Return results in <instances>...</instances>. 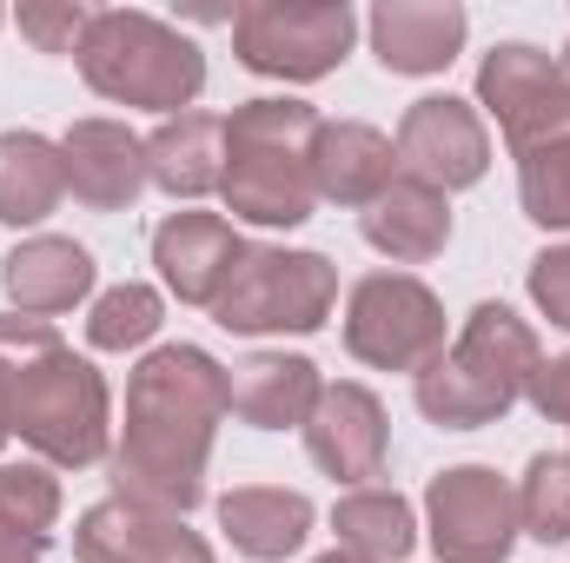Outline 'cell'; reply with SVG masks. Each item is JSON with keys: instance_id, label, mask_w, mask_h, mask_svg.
<instances>
[{"instance_id": "5bb4252c", "label": "cell", "mask_w": 570, "mask_h": 563, "mask_svg": "<svg viewBox=\"0 0 570 563\" xmlns=\"http://www.w3.org/2000/svg\"><path fill=\"white\" fill-rule=\"evenodd\" d=\"M239 259H246V239L219 213H173L153 233V266H159V279L179 305H219Z\"/></svg>"}, {"instance_id": "d4e9b609", "label": "cell", "mask_w": 570, "mask_h": 563, "mask_svg": "<svg viewBox=\"0 0 570 563\" xmlns=\"http://www.w3.org/2000/svg\"><path fill=\"white\" fill-rule=\"evenodd\" d=\"M53 524H60V477H53V464H0V531L47 551Z\"/></svg>"}, {"instance_id": "44dd1931", "label": "cell", "mask_w": 570, "mask_h": 563, "mask_svg": "<svg viewBox=\"0 0 570 563\" xmlns=\"http://www.w3.org/2000/svg\"><path fill=\"white\" fill-rule=\"evenodd\" d=\"M358 226H365V239H372L385 259L425 266V259H438V253L451 246V199L431 192V186H419V179H392V186L358 213Z\"/></svg>"}, {"instance_id": "6da1fadb", "label": "cell", "mask_w": 570, "mask_h": 563, "mask_svg": "<svg viewBox=\"0 0 570 563\" xmlns=\"http://www.w3.org/2000/svg\"><path fill=\"white\" fill-rule=\"evenodd\" d=\"M233 412V378L199 345H159L127 378V431L114 444V497L186 517L206 497V457Z\"/></svg>"}, {"instance_id": "f1b7e54d", "label": "cell", "mask_w": 570, "mask_h": 563, "mask_svg": "<svg viewBox=\"0 0 570 563\" xmlns=\"http://www.w3.org/2000/svg\"><path fill=\"white\" fill-rule=\"evenodd\" d=\"M87 27H94V7L87 0H27L20 7V33L40 53H80Z\"/></svg>"}, {"instance_id": "4fadbf2b", "label": "cell", "mask_w": 570, "mask_h": 563, "mask_svg": "<svg viewBox=\"0 0 570 563\" xmlns=\"http://www.w3.org/2000/svg\"><path fill=\"white\" fill-rule=\"evenodd\" d=\"M73 557L80 563H213V544L199 531H186V517L107 497V504H94L80 517Z\"/></svg>"}, {"instance_id": "484cf974", "label": "cell", "mask_w": 570, "mask_h": 563, "mask_svg": "<svg viewBox=\"0 0 570 563\" xmlns=\"http://www.w3.org/2000/svg\"><path fill=\"white\" fill-rule=\"evenodd\" d=\"M518 531L538 544H570V451H538L518 484Z\"/></svg>"}, {"instance_id": "277c9868", "label": "cell", "mask_w": 570, "mask_h": 563, "mask_svg": "<svg viewBox=\"0 0 570 563\" xmlns=\"http://www.w3.org/2000/svg\"><path fill=\"white\" fill-rule=\"evenodd\" d=\"M544 352H538V332L511 312V305H478L464 318V332L451 338V352H438L425 372H419V412L438 431H478V424H498L538 378Z\"/></svg>"}, {"instance_id": "2e32d148", "label": "cell", "mask_w": 570, "mask_h": 563, "mask_svg": "<svg viewBox=\"0 0 570 563\" xmlns=\"http://www.w3.org/2000/svg\"><path fill=\"white\" fill-rule=\"evenodd\" d=\"M365 27H372V53L385 73L425 80V73H444L458 60L471 20L458 0H379Z\"/></svg>"}, {"instance_id": "4316f807", "label": "cell", "mask_w": 570, "mask_h": 563, "mask_svg": "<svg viewBox=\"0 0 570 563\" xmlns=\"http://www.w3.org/2000/svg\"><path fill=\"white\" fill-rule=\"evenodd\" d=\"M159 318H166L159 292L140 285V279H127V285H114V292L94 298V312H87V345H94V352H140L146 338L159 332Z\"/></svg>"}, {"instance_id": "f546056e", "label": "cell", "mask_w": 570, "mask_h": 563, "mask_svg": "<svg viewBox=\"0 0 570 563\" xmlns=\"http://www.w3.org/2000/svg\"><path fill=\"white\" fill-rule=\"evenodd\" d=\"M531 298H538V312L551 318V325H564L570 332V246H551V253H538L531 259Z\"/></svg>"}, {"instance_id": "4dcf8cb0", "label": "cell", "mask_w": 570, "mask_h": 563, "mask_svg": "<svg viewBox=\"0 0 570 563\" xmlns=\"http://www.w3.org/2000/svg\"><path fill=\"white\" fill-rule=\"evenodd\" d=\"M524 398H531L551 424H570V352L538 365V378H531V392H524Z\"/></svg>"}, {"instance_id": "e575fe53", "label": "cell", "mask_w": 570, "mask_h": 563, "mask_svg": "<svg viewBox=\"0 0 570 563\" xmlns=\"http://www.w3.org/2000/svg\"><path fill=\"white\" fill-rule=\"evenodd\" d=\"M0 20H7V13H0Z\"/></svg>"}, {"instance_id": "7a4b0ae2", "label": "cell", "mask_w": 570, "mask_h": 563, "mask_svg": "<svg viewBox=\"0 0 570 563\" xmlns=\"http://www.w3.org/2000/svg\"><path fill=\"white\" fill-rule=\"evenodd\" d=\"M0 398H7V431L60 471H87L114 444V398L107 378L73 358V345L47 318H0Z\"/></svg>"}, {"instance_id": "ac0fdd59", "label": "cell", "mask_w": 570, "mask_h": 563, "mask_svg": "<svg viewBox=\"0 0 570 563\" xmlns=\"http://www.w3.org/2000/svg\"><path fill=\"white\" fill-rule=\"evenodd\" d=\"M0 285L20 318H60L94 292V253L60 233H33L0 259Z\"/></svg>"}, {"instance_id": "83f0119b", "label": "cell", "mask_w": 570, "mask_h": 563, "mask_svg": "<svg viewBox=\"0 0 570 563\" xmlns=\"http://www.w3.org/2000/svg\"><path fill=\"white\" fill-rule=\"evenodd\" d=\"M518 199H524V219L544 226V233H570V134L538 152H524L518 166Z\"/></svg>"}, {"instance_id": "e0dca14e", "label": "cell", "mask_w": 570, "mask_h": 563, "mask_svg": "<svg viewBox=\"0 0 570 563\" xmlns=\"http://www.w3.org/2000/svg\"><path fill=\"white\" fill-rule=\"evenodd\" d=\"M399 179V146L365 120H318L312 134V192L332 206H372Z\"/></svg>"}, {"instance_id": "d6a6232c", "label": "cell", "mask_w": 570, "mask_h": 563, "mask_svg": "<svg viewBox=\"0 0 570 563\" xmlns=\"http://www.w3.org/2000/svg\"><path fill=\"white\" fill-rule=\"evenodd\" d=\"M318 563H365V557H352V551H325Z\"/></svg>"}, {"instance_id": "ba28073f", "label": "cell", "mask_w": 570, "mask_h": 563, "mask_svg": "<svg viewBox=\"0 0 570 563\" xmlns=\"http://www.w3.org/2000/svg\"><path fill=\"white\" fill-rule=\"evenodd\" d=\"M345 352L379 372H425L444 352V305L412 273H365L345 298Z\"/></svg>"}, {"instance_id": "5b68a950", "label": "cell", "mask_w": 570, "mask_h": 563, "mask_svg": "<svg viewBox=\"0 0 570 563\" xmlns=\"http://www.w3.org/2000/svg\"><path fill=\"white\" fill-rule=\"evenodd\" d=\"M73 60H80V80L100 100L146 107V113H166V120H179L206 87V53L179 27L153 20L140 7H94V27H87Z\"/></svg>"}, {"instance_id": "7c38bea8", "label": "cell", "mask_w": 570, "mask_h": 563, "mask_svg": "<svg viewBox=\"0 0 570 563\" xmlns=\"http://www.w3.org/2000/svg\"><path fill=\"white\" fill-rule=\"evenodd\" d=\"M385 444H392V424H385V405L365 392V385H325L312 418H305V451L325 477L338 484H372L385 471Z\"/></svg>"}, {"instance_id": "836d02e7", "label": "cell", "mask_w": 570, "mask_h": 563, "mask_svg": "<svg viewBox=\"0 0 570 563\" xmlns=\"http://www.w3.org/2000/svg\"><path fill=\"white\" fill-rule=\"evenodd\" d=\"M7 437H13V431H7V398H0V444H7Z\"/></svg>"}, {"instance_id": "d6986e66", "label": "cell", "mask_w": 570, "mask_h": 563, "mask_svg": "<svg viewBox=\"0 0 570 563\" xmlns=\"http://www.w3.org/2000/svg\"><path fill=\"white\" fill-rule=\"evenodd\" d=\"M219 531L253 563H279L312 537V497L285 484H239L219 497Z\"/></svg>"}, {"instance_id": "1f68e13d", "label": "cell", "mask_w": 570, "mask_h": 563, "mask_svg": "<svg viewBox=\"0 0 570 563\" xmlns=\"http://www.w3.org/2000/svg\"><path fill=\"white\" fill-rule=\"evenodd\" d=\"M40 557H47L40 544H27V537H7V531H0V563H40Z\"/></svg>"}, {"instance_id": "ffe728a7", "label": "cell", "mask_w": 570, "mask_h": 563, "mask_svg": "<svg viewBox=\"0 0 570 563\" xmlns=\"http://www.w3.org/2000/svg\"><path fill=\"white\" fill-rule=\"evenodd\" d=\"M318 392H325V378L298 352H259V358L233 365V418L253 431H285V424L305 431Z\"/></svg>"}, {"instance_id": "8992f818", "label": "cell", "mask_w": 570, "mask_h": 563, "mask_svg": "<svg viewBox=\"0 0 570 563\" xmlns=\"http://www.w3.org/2000/svg\"><path fill=\"white\" fill-rule=\"evenodd\" d=\"M338 273L325 253H285V246H246L233 285L219 292L213 318L239 338L259 332H318L332 318Z\"/></svg>"}, {"instance_id": "9c48e42d", "label": "cell", "mask_w": 570, "mask_h": 563, "mask_svg": "<svg viewBox=\"0 0 570 563\" xmlns=\"http://www.w3.org/2000/svg\"><path fill=\"white\" fill-rule=\"evenodd\" d=\"M478 107L498 120L504 146L524 159L538 146L564 140L570 134V80L564 67L524 40H504L478 60Z\"/></svg>"}, {"instance_id": "8fae6325", "label": "cell", "mask_w": 570, "mask_h": 563, "mask_svg": "<svg viewBox=\"0 0 570 563\" xmlns=\"http://www.w3.org/2000/svg\"><path fill=\"white\" fill-rule=\"evenodd\" d=\"M399 172L419 179L431 192H458V186H478L484 166H491V134L478 120L471 100H451V93H431L412 100V113L399 120Z\"/></svg>"}, {"instance_id": "30bf717a", "label": "cell", "mask_w": 570, "mask_h": 563, "mask_svg": "<svg viewBox=\"0 0 570 563\" xmlns=\"http://www.w3.org/2000/svg\"><path fill=\"white\" fill-rule=\"evenodd\" d=\"M425 531L438 563H504L518 544V491L491 464H451L425 491Z\"/></svg>"}, {"instance_id": "cb8c5ba5", "label": "cell", "mask_w": 570, "mask_h": 563, "mask_svg": "<svg viewBox=\"0 0 570 563\" xmlns=\"http://www.w3.org/2000/svg\"><path fill=\"white\" fill-rule=\"evenodd\" d=\"M332 531H338V551L365 563H405L419 551V517L399 491L385 484H358L332 504Z\"/></svg>"}, {"instance_id": "9a60e30c", "label": "cell", "mask_w": 570, "mask_h": 563, "mask_svg": "<svg viewBox=\"0 0 570 563\" xmlns=\"http://www.w3.org/2000/svg\"><path fill=\"white\" fill-rule=\"evenodd\" d=\"M60 159H67V192L94 213H127L146 186V140L127 134L120 120H73L67 140H60Z\"/></svg>"}, {"instance_id": "603a6c76", "label": "cell", "mask_w": 570, "mask_h": 563, "mask_svg": "<svg viewBox=\"0 0 570 563\" xmlns=\"http://www.w3.org/2000/svg\"><path fill=\"white\" fill-rule=\"evenodd\" d=\"M67 199V159L47 134H0V226H40Z\"/></svg>"}, {"instance_id": "3957f363", "label": "cell", "mask_w": 570, "mask_h": 563, "mask_svg": "<svg viewBox=\"0 0 570 563\" xmlns=\"http://www.w3.org/2000/svg\"><path fill=\"white\" fill-rule=\"evenodd\" d=\"M312 134L318 113L305 100H246L226 113V179L219 199L246 226H305L318 192H312Z\"/></svg>"}, {"instance_id": "7402d4cb", "label": "cell", "mask_w": 570, "mask_h": 563, "mask_svg": "<svg viewBox=\"0 0 570 563\" xmlns=\"http://www.w3.org/2000/svg\"><path fill=\"white\" fill-rule=\"evenodd\" d=\"M146 179L173 199H206L226 179V120L213 113H179L159 120V134L146 140Z\"/></svg>"}, {"instance_id": "52a82bcc", "label": "cell", "mask_w": 570, "mask_h": 563, "mask_svg": "<svg viewBox=\"0 0 570 563\" xmlns=\"http://www.w3.org/2000/svg\"><path fill=\"white\" fill-rule=\"evenodd\" d=\"M352 40L358 13L345 0H246L233 13V53L266 80H325Z\"/></svg>"}]
</instances>
